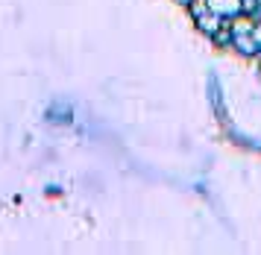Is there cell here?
Wrapping results in <instances>:
<instances>
[{"mask_svg":"<svg viewBox=\"0 0 261 255\" xmlns=\"http://www.w3.org/2000/svg\"><path fill=\"white\" fill-rule=\"evenodd\" d=\"M232 47H235V50L241 53V56H249V59L261 56V41L255 38V33L235 35V38H232Z\"/></svg>","mask_w":261,"mask_h":255,"instance_id":"obj_1","label":"cell"},{"mask_svg":"<svg viewBox=\"0 0 261 255\" xmlns=\"http://www.w3.org/2000/svg\"><path fill=\"white\" fill-rule=\"evenodd\" d=\"M176 3H182V6H188V3H191V0H176Z\"/></svg>","mask_w":261,"mask_h":255,"instance_id":"obj_6","label":"cell"},{"mask_svg":"<svg viewBox=\"0 0 261 255\" xmlns=\"http://www.w3.org/2000/svg\"><path fill=\"white\" fill-rule=\"evenodd\" d=\"M223 21H226L223 15H217V12H212V9L205 12V15H200V18H194V23L200 27V33H205L208 38H212V35L223 27Z\"/></svg>","mask_w":261,"mask_h":255,"instance_id":"obj_2","label":"cell"},{"mask_svg":"<svg viewBox=\"0 0 261 255\" xmlns=\"http://www.w3.org/2000/svg\"><path fill=\"white\" fill-rule=\"evenodd\" d=\"M258 9H261V0H258Z\"/></svg>","mask_w":261,"mask_h":255,"instance_id":"obj_7","label":"cell"},{"mask_svg":"<svg viewBox=\"0 0 261 255\" xmlns=\"http://www.w3.org/2000/svg\"><path fill=\"white\" fill-rule=\"evenodd\" d=\"M185 9L191 12V18H200V15H205V12H208V0H191Z\"/></svg>","mask_w":261,"mask_h":255,"instance_id":"obj_5","label":"cell"},{"mask_svg":"<svg viewBox=\"0 0 261 255\" xmlns=\"http://www.w3.org/2000/svg\"><path fill=\"white\" fill-rule=\"evenodd\" d=\"M232 38H235V33H232V23H229V18H226L223 27H220V30H217V33L212 35V41H214L217 47H223V44L232 47Z\"/></svg>","mask_w":261,"mask_h":255,"instance_id":"obj_4","label":"cell"},{"mask_svg":"<svg viewBox=\"0 0 261 255\" xmlns=\"http://www.w3.org/2000/svg\"><path fill=\"white\" fill-rule=\"evenodd\" d=\"M208 9L223 18H235L238 12H244V0H208Z\"/></svg>","mask_w":261,"mask_h":255,"instance_id":"obj_3","label":"cell"}]
</instances>
